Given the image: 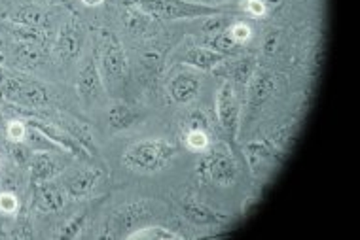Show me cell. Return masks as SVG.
Listing matches in <instances>:
<instances>
[{
  "instance_id": "cell-19",
  "label": "cell",
  "mask_w": 360,
  "mask_h": 240,
  "mask_svg": "<svg viewBox=\"0 0 360 240\" xmlns=\"http://www.w3.org/2000/svg\"><path fill=\"white\" fill-rule=\"evenodd\" d=\"M8 21L10 23H18V25H27L32 29H40V31H48L50 29V15L48 12L40 6L34 4H23L18 6L15 10L8 13Z\"/></svg>"
},
{
  "instance_id": "cell-30",
  "label": "cell",
  "mask_w": 360,
  "mask_h": 240,
  "mask_svg": "<svg viewBox=\"0 0 360 240\" xmlns=\"http://www.w3.org/2000/svg\"><path fill=\"white\" fill-rule=\"evenodd\" d=\"M203 25H201V31L205 32V34H218V32L228 31V27H230L231 19L228 15H224V13H218V15H211V18H203Z\"/></svg>"
},
{
  "instance_id": "cell-43",
  "label": "cell",
  "mask_w": 360,
  "mask_h": 240,
  "mask_svg": "<svg viewBox=\"0 0 360 240\" xmlns=\"http://www.w3.org/2000/svg\"><path fill=\"white\" fill-rule=\"evenodd\" d=\"M4 100V95H2V89H0V102Z\"/></svg>"
},
{
  "instance_id": "cell-2",
  "label": "cell",
  "mask_w": 360,
  "mask_h": 240,
  "mask_svg": "<svg viewBox=\"0 0 360 240\" xmlns=\"http://www.w3.org/2000/svg\"><path fill=\"white\" fill-rule=\"evenodd\" d=\"M124 4L135 6L152 19L174 21V19H203L224 13L220 6H205L188 0H125Z\"/></svg>"
},
{
  "instance_id": "cell-21",
  "label": "cell",
  "mask_w": 360,
  "mask_h": 240,
  "mask_svg": "<svg viewBox=\"0 0 360 240\" xmlns=\"http://www.w3.org/2000/svg\"><path fill=\"white\" fill-rule=\"evenodd\" d=\"M106 121L112 133H122V131L131 129L139 121V114L129 105L125 102H116L108 108Z\"/></svg>"
},
{
  "instance_id": "cell-6",
  "label": "cell",
  "mask_w": 360,
  "mask_h": 240,
  "mask_svg": "<svg viewBox=\"0 0 360 240\" xmlns=\"http://www.w3.org/2000/svg\"><path fill=\"white\" fill-rule=\"evenodd\" d=\"M217 117L224 135L228 136V142L233 146L241 129V106L236 87L230 81H224L217 93Z\"/></svg>"
},
{
  "instance_id": "cell-34",
  "label": "cell",
  "mask_w": 360,
  "mask_h": 240,
  "mask_svg": "<svg viewBox=\"0 0 360 240\" xmlns=\"http://www.w3.org/2000/svg\"><path fill=\"white\" fill-rule=\"evenodd\" d=\"M27 131H29V125L25 121H19V119H12L10 124L6 125V138L8 142H25Z\"/></svg>"
},
{
  "instance_id": "cell-37",
  "label": "cell",
  "mask_w": 360,
  "mask_h": 240,
  "mask_svg": "<svg viewBox=\"0 0 360 240\" xmlns=\"http://www.w3.org/2000/svg\"><path fill=\"white\" fill-rule=\"evenodd\" d=\"M281 32L275 29V31H269L266 34V40H264V53L266 55H271L275 50H277V44H279Z\"/></svg>"
},
{
  "instance_id": "cell-11",
  "label": "cell",
  "mask_w": 360,
  "mask_h": 240,
  "mask_svg": "<svg viewBox=\"0 0 360 240\" xmlns=\"http://www.w3.org/2000/svg\"><path fill=\"white\" fill-rule=\"evenodd\" d=\"M245 155L249 161L252 173L258 174L264 168H271L274 165H279L285 159V152H281L271 140H256L249 142L245 146Z\"/></svg>"
},
{
  "instance_id": "cell-42",
  "label": "cell",
  "mask_w": 360,
  "mask_h": 240,
  "mask_svg": "<svg viewBox=\"0 0 360 240\" xmlns=\"http://www.w3.org/2000/svg\"><path fill=\"white\" fill-rule=\"evenodd\" d=\"M8 74H6V70L4 68H0V87L4 86V81H6Z\"/></svg>"
},
{
  "instance_id": "cell-16",
  "label": "cell",
  "mask_w": 360,
  "mask_h": 240,
  "mask_svg": "<svg viewBox=\"0 0 360 240\" xmlns=\"http://www.w3.org/2000/svg\"><path fill=\"white\" fill-rule=\"evenodd\" d=\"M180 214L184 215V220H188L192 225H203V227L222 225V223L228 222V215L209 208L207 204L199 203L198 199L192 197V195H186V197L182 199V203H180Z\"/></svg>"
},
{
  "instance_id": "cell-26",
  "label": "cell",
  "mask_w": 360,
  "mask_h": 240,
  "mask_svg": "<svg viewBox=\"0 0 360 240\" xmlns=\"http://www.w3.org/2000/svg\"><path fill=\"white\" fill-rule=\"evenodd\" d=\"M59 127H63V129L67 131V133H70V135L75 136L76 140L80 142L82 146L87 149V152H91V154H97V148H95L94 144V138H91V135H89V131L84 127L82 124H78V121H75V119H63L61 124H59Z\"/></svg>"
},
{
  "instance_id": "cell-40",
  "label": "cell",
  "mask_w": 360,
  "mask_h": 240,
  "mask_svg": "<svg viewBox=\"0 0 360 240\" xmlns=\"http://www.w3.org/2000/svg\"><path fill=\"white\" fill-rule=\"evenodd\" d=\"M80 2L82 4H86V6H99L105 0H80Z\"/></svg>"
},
{
  "instance_id": "cell-29",
  "label": "cell",
  "mask_w": 360,
  "mask_h": 240,
  "mask_svg": "<svg viewBox=\"0 0 360 240\" xmlns=\"http://www.w3.org/2000/svg\"><path fill=\"white\" fill-rule=\"evenodd\" d=\"M86 220H87V212H80V214H76L70 218L69 222L65 223L59 231V236L61 239H76V236H80V233L86 227Z\"/></svg>"
},
{
  "instance_id": "cell-24",
  "label": "cell",
  "mask_w": 360,
  "mask_h": 240,
  "mask_svg": "<svg viewBox=\"0 0 360 240\" xmlns=\"http://www.w3.org/2000/svg\"><path fill=\"white\" fill-rule=\"evenodd\" d=\"M8 34L15 40V42H29V44H40L44 46V42L48 40V34L46 31H40V29H32V27L27 25H18V23H8Z\"/></svg>"
},
{
  "instance_id": "cell-10",
  "label": "cell",
  "mask_w": 360,
  "mask_h": 240,
  "mask_svg": "<svg viewBox=\"0 0 360 240\" xmlns=\"http://www.w3.org/2000/svg\"><path fill=\"white\" fill-rule=\"evenodd\" d=\"M84 44H86V31H84L82 23L72 19L69 23H65L59 31L56 42L57 55L63 61H75L84 50Z\"/></svg>"
},
{
  "instance_id": "cell-35",
  "label": "cell",
  "mask_w": 360,
  "mask_h": 240,
  "mask_svg": "<svg viewBox=\"0 0 360 240\" xmlns=\"http://www.w3.org/2000/svg\"><path fill=\"white\" fill-rule=\"evenodd\" d=\"M241 10L250 18H266L269 15V10L264 4V0H241Z\"/></svg>"
},
{
  "instance_id": "cell-20",
  "label": "cell",
  "mask_w": 360,
  "mask_h": 240,
  "mask_svg": "<svg viewBox=\"0 0 360 240\" xmlns=\"http://www.w3.org/2000/svg\"><path fill=\"white\" fill-rule=\"evenodd\" d=\"M224 59H226V55L209 50L205 46H193V48H188L186 53L180 57V61L184 62V65L195 68V70H205V72H212L214 67H218Z\"/></svg>"
},
{
  "instance_id": "cell-5",
  "label": "cell",
  "mask_w": 360,
  "mask_h": 240,
  "mask_svg": "<svg viewBox=\"0 0 360 240\" xmlns=\"http://www.w3.org/2000/svg\"><path fill=\"white\" fill-rule=\"evenodd\" d=\"M0 89H2L4 99L23 108H40L50 99L46 86L23 76H8Z\"/></svg>"
},
{
  "instance_id": "cell-18",
  "label": "cell",
  "mask_w": 360,
  "mask_h": 240,
  "mask_svg": "<svg viewBox=\"0 0 360 240\" xmlns=\"http://www.w3.org/2000/svg\"><path fill=\"white\" fill-rule=\"evenodd\" d=\"M63 165L50 154V152H32L31 159H29V173H31V184L32 182H46V180H53L57 174L61 173Z\"/></svg>"
},
{
  "instance_id": "cell-8",
  "label": "cell",
  "mask_w": 360,
  "mask_h": 240,
  "mask_svg": "<svg viewBox=\"0 0 360 240\" xmlns=\"http://www.w3.org/2000/svg\"><path fill=\"white\" fill-rule=\"evenodd\" d=\"M275 86H277V81H275L274 72H269L267 68L256 67L249 84H247V110L249 114L260 110L262 105L274 95Z\"/></svg>"
},
{
  "instance_id": "cell-36",
  "label": "cell",
  "mask_w": 360,
  "mask_h": 240,
  "mask_svg": "<svg viewBox=\"0 0 360 240\" xmlns=\"http://www.w3.org/2000/svg\"><path fill=\"white\" fill-rule=\"evenodd\" d=\"M0 212L6 215H12L18 212V197L12 191H2L0 193Z\"/></svg>"
},
{
  "instance_id": "cell-15",
  "label": "cell",
  "mask_w": 360,
  "mask_h": 240,
  "mask_svg": "<svg viewBox=\"0 0 360 240\" xmlns=\"http://www.w3.org/2000/svg\"><path fill=\"white\" fill-rule=\"evenodd\" d=\"M167 91L176 105H190L201 91V78L192 70H180L169 80Z\"/></svg>"
},
{
  "instance_id": "cell-28",
  "label": "cell",
  "mask_w": 360,
  "mask_h": 240,
  "mask_svg": "<svg viewBox=\"0 0 360 240\" xmlns=\"http://www.w3.org/2000/svg\"><path fill=\"white\" fill-rule=\"evenodd\" d=\"M150 15L143 13L141 10H137L135 6H129L125 4V25L127 29L133 32H144L150 25Z\"/></svg>"
},
{
  "instance_id": "cell-31",
  "label": "cell",
  "mask_w": 360,
  "mask_h": 240,
  "mask_svg": "<svg viewBox=\"0 0 360 240\" xmlns=\"http://www.w3.org/2000/svg\"><path fill=\"white\" fill-rule=\"evenodd\" d=\"M8 152L18 165H29L32 149L27 142H8Z\"/></svg>"
},
{
  "instance_id": "cell-32",
  "label": "cell",
  "mask_w": 360,
  "mask_h": 240,
  "mask_svg": "<svg viewBox=\"0 0 360 240\" xmlns=\"http://www.w3.org/2000/svg\"><path fill=\"white\" fill-rule=\"evenodd\" d=\"M228 32H230V36L236 40L239 46L243 44H247L252 38V29L247 21H231L230 27H228Z\"/></svg>"
},
{
  "instance_id": "cell-23",
  "label": "cell",
  "mask_w": 360,
  "mask_h": 240,
  "mask_svg": "<svg viewBox=\"0 0 360 240\" xmlns=\"http://www.w3.org/2000/svg\"><path fill=\"white\" fill-rule=\"evenodd\" d=\"M205 48L209 50L217 51V53H222L226 57H233L239 53L241 50V46L230 36V32L224 31V32H218V34H211V36L207 38L205 44H203Z\"/></svg>"
},
{
  "instance_id": "cell-41",
  "label": "cell",
  "mask_w": 360,
  "mask_h": 240,
  "mask_svg": "<svg viewBox=\"0 0 360 240\" xmlns=\"http://www.w3.org/2000/svg\"><path fill=\"white\" fill-rule=\"evenodd\" d=\"M44 4H69L70 0H42Z\"/></svg>"
},
{
  "instance_id": "cell-33",
  "label": "cell",
  "mask_w": 360,
  "mask_h": 240,
  "mask_svg": "<svg viewBox=\"0 0 360 240\" xmlns=\"http://www.w3.org/2000/svg\"><path fill=\"white\" fill-rule=\"evenodd\" d=\"M182 129H205L209 131V119L201 110H192L190 114H186V117L182 119Z\"/></svg>"
},
{
  "instance_id": "cell-3",
  "label": "cell",
  "mask_w": 360,
  "mask_h": 240,
  "mask_svg": "<svg viewBox=\"0 0 360 240\" xmlns=\"http://www.w3.org/2000/svg\"><path fill=\"white\" fill-rule=\"evenodd\" d=\"M198 174L203 182L209 180L212 184L222 185V187L236 184L239 168H237V161L231 154L230 146L217 144L207 149L205 157L199 161Z\"/></svg>"
},
{
  "instance_id": "cell-9",
  "label": "cell",
  "mask_w": 360,
  "mask_h": 240,
  "mask_svg": "<svg viewBox=\"0 0 360 240\" xmlns=\"http://www.w3.org/2000/svg\"><path fill=\"white\" fill-rule=\"evenodd\" d=\"M76 89L80 93V97L87 102L99 99L103 95V76H101L99 62L97 55H87L82 62L80 70H78V78H76Z\"/></svg>"
},
{
  "instance_id": "cell-22",
  "label": "cell",
  "mask_w": 360,
  "mask_h": 240,
  "mask_svg": "<svg viewBox=\"0 0 360 240\" xmlns=\"http://www.w3.org/2000/svg\"><path fill=\"white\" fill-rule=\"evenodd\" d=\"M12 55L13 62L21 68H34L44 61L46 53H44V48L40 44L13 42Z\"/></svg>"
},
{
  "instance_id": "cell-38",
  "label": "cell",
  "mask_w": 360,
  "mask_h": 240,
  "mask_svg": "<svg viewBox=\"0 0 360 240\" xmlns=\"http://www.w3.org/2000/svg\"><path fill=\"white\" fill-rule=\"evenodd\" d=\"M283 2H285V0H264V4L267 6L269 13H274L275 10H279V8L283 6Z\"/></svg>"
},
{
  "instance_id": "cell-12",
  "label": "cell",
  "mask_w": 360,
  "mask_h": 240,
  "mask_svg": "<svg viewBox=\"0 0 360 240\" xmlns=\"http://www.w3.org/2000/svg\"><path fill=\"white\" fill-rule=\"evenodd\" d=\"M152 215V204L148 201H135V203L120 206L110 218V227L114 231H125V229L143 227L144 222Z\"/></svg>"
},
{
  "instance_id": "cell-14",
  "label": "cell",
  "mask_w": 360,
  "mask_h": 240,
  "mask_svg": "<svg viewBox=\"0 0 360 240\" xmlns=\"http://www.w3.org/2000/svg\"><path fill=\"white\" fill-rule=\"evenodd\" d=\"M256 59L255 57H226L218 67H214V74L220 78H226V81L230 84H237V86H247L250 80V76L256 70Z\"/></svg>"
},
{
  "instance_id": "cell-27",
  "label": "cell",
  "mask_w": 360,
  "mask_h": 240,
  "mask_svg": "<svg viewBox=\"0 0 360 240\" xmlns=\"http://www.w3.org/2000/svg\"><path fill=\"white\" fill-rule=\"evenodd\" d=\"M184 144L190 152L195 154H205L211 148V136L205 129H190L184 131Z\"/></svg>"
},
{
  "instance_id": "cell-1",
  "label": "cell",
  "mask_w": 360,
  "mask_h": 240,
  "mask_svg": "<svg viewBox=\"0 0 360 240\" xmlns=\"http://www.w3.org/2000/svg\"><path fill=\"white\" fill-rule=\"evenodd\" d=\"M176 154H179V148L171 142L148 138V140H141L129 146L122 159H124V165L135 173L154 174L171 165Z\"/></svg>"
},
{
  "instance_id": "cell-7",
  "label": "cell",
  "mask_w": 360,
  "mask_h": 240,
  "mask_svg": "<svg viewBox=\"0 0 360 240\" xmlns=\"http://www.w3.org/2000/svg\"><path fill=\"white\" fill-rule=\"evenodd\" d=\"M29 127L32 129H37L38 133H42L46 138H50L56 146H59L61 149L65 152H69L70 155H75L78 159H89V152H87L84 146H82L80 142L76 140L75 136L67 133V131L59 127V125H53V124H48V121H42V119H37V117H27L25 121Z\"/></svg>"
},
{
  "instance_id": "cell-25",
  "label": "cell",
  "mask_w": 360,
  "mask_h": 240,
  "mask_svg": "<svg viewBox=\"0 0 360 240\" xmlns=\"http://www.w3.org/2000/svg\"><path fill=\"white\" fill-rule=\"evenodd\" d=\"M127 239H148V240H179L180 234L173 233L163 225H143L125 234Z\"/></svg>"
},
{
  "instance_id": "cell-39",
  "label": "cell",
  "mask_w": 360,
  "mask_h": 240,
  "mask_svg": "<svg viewBox=\"0 0 360 240\" xmlns=\"http://www.w3.org/2000/svg\"><path fill=\"white\" fill-rule=\"evenodd\" d=\"M188 2H198V4H205V6H220L222 2H233V0H188Z\"/></svg>"
},
{
  "instance_id": "cell-13",
  "label": "cell",
  "mask_w": 360,
  "mask_h": 240,
  "mask_svg": "<svg viewBox=\"0 0 360 240\" xmlns=\"http://www.w3.org/2000/svg\"><path fill=\"white\" fill-rule=\"evenodd\" d=\"M32 208L40 212H57L65 206L67 193L61 184H56L51 180L46 182H32Z\"/></svg>"
},
{
  "instance_id": "cell-17",
  "label": "cell",
  "mask_w": 360,
  "mask_h": 240,
  "mask_svg": "<svg viewBox=\"0 0 360 240\" xmlns=\"http://www.w3.org/2000/svg\"><path fill=\"white\" fill-rule=\"evenodd\" d=\"M99 168H80V171L65 176L61 182V187L69 197L84 199L95 189V185L99 184Z\"/></svg>"
},
{
  "instance_id": "cell-4",
  "label": "cell",
  "mask_w": 360,
  "mask_h": 240,
  "mask_svg": "<svg viewBox=\"0 0 360 240\" xmlns=\"http://www.w3.org/2000/svg\"><path fill=\"white\" fill-rule=\"evenodd\" d=\"M99 70L101 76L110 84H120L127 74V55L118 34L112 31H101L99 42Z\"/></svg>"
}]
</instances>
